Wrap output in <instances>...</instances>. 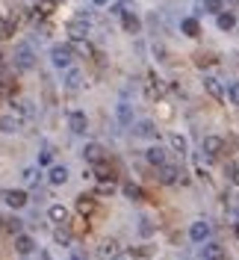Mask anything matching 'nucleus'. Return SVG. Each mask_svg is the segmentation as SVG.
Instances as JSON below:
<instances>
[{
    "label": "nucleus",
    "instance_id": "obj_13",
    "mask_svg": "<svg viewBox=\"0 0 239 260\" xmlns=\"http://www.w3.org/2000/svg\"><path fill=\"white\" fill-rule=\"evenodd\" d=\"M15 251L18 254H24V257L32 254V251H36V240H32L30 234H18L15 237Z\"/></svg>",
    "mask_w": 239,
    "mask_h": 260
},
{
    "label": "nucleus",
    "instance_id": "obj_35",
    "mask_svg": "<svg viewBox=\"0 0 239 260\" xmlns=\"http://www.w3.org/2000/svg\"><path fill=\"white\" fill-rule=\"evenodd\" d=\"M100 192H104V195H110V192H115V186H112V180H110V183H104V186H100Z\"/></svg>",
    "mask_w": 239,
    "mask_h": 260
},
{
    "label": "nucleus",
    "instance_id": "obj_5",
    "mask_svg": "<svg viewBox=\"0 0 239 260\" xmlns=\"http://www.w3.org/2000/svg\"><path fill=\"white\" fill-rule=\"evenodd\" d=\"M86 36H89V18H86V21L77 18V21L68 24V39H71V42H86Z\"/></svg>",
    "mask_w": 239,
    "mask_h": 260
},
{
    "label": "nucleus",
    "instance_id": "obj_10",
    "mask_svg": "<svg viewBox=\"0 0 239 260\" xmlns=\"http://www.w3.org/2000/svg\"><path fill=\"white\" fill-rule=\"evenodd\" d=\"M177 180H180V169H177L175 162H162V166H159V183L172 186Z\"/></svg>",
    "mask_w": 239,
    "mask_h": 260
},
{
    "label": "nucleus",
    "instance_id": "obj_37",
    "mask_svg": "<svg viewBox=\"0 0 239 260\" xmlns=\"http://www.w3.org/2000/svg\"><path fill=\"white\" fill-rule=\"evenodd\" d=\"M36 260H50V254H48V251H39V254H36Z\"/></svg>",
    "mask_w": 239,
    "mask_h": 260
},
{
    "label": "nucleus",
    "instance_id": "obj_4",
    "mask_svg": "<svg viewBox=\"0 0 239 260\" xmlns=\"http://www.w3.org/2000/svg\"><path fill=\"white\" fill-rule=\"evenodd\" d=\"M210 234H213V228H210L204 219H198V222H192V225H189V240H192V243L204 245L210 240Z\"/></svg>",
    "mask_w": 239,
    "mask_h": 260
},
{
    "label": "nucleus",
    "instance_id": "obj_21",
    "mask_svg": "<svg viewBox=\"0 0 239 260\" xmlns=\"http://www.w3.org/2000/svg\"><path fill=\"white\" fill-rule=\"evenodd\" d=\"M21 124H24V121H21L18 115H12V113H9V115H0V130H3V133H15Z\"/></svg>",
    "mask_w": 239,
    "mask_h": 260
},
{
    "label": "nucleus",
    "instance_id": "obj_16",
    "mask_svg": "<svg viewBox=\"0 0 239 260\" xmlns=\"http://www.w3.org/2000/svg\"><path fill=\"white\" fill-rule=\"evenodd\" d=\"M121 30L130 32V36H136V32L142 30V21H139V15H133V12L121 15Z\"/></svg>",
    "mask_w": 239,
    "mask_h": 260
},
{
    "label": "nucleus",
    "instance_id": "obj_33",
    "mask_svg": "<svg viewBox=\"0 0 239 260\" xmlns=\"http://www.w3.org/2000/svg\"><path fill=\"white\" fill-rule=\"evenodd\" d=\"M24 180H27V183H39V172H36V166L24 169Z\"/></svg>",
    "mask_w": 239,
    "mask_h": 260
},
{
    "label": "nucleus",
    "instance_id": "obj_14",
    "mask_svg": "<svg viewBox=\"0 0 239 260\" xmlns=\"http://www.w3.org/2000/svg\"><path fill=\"white\" fill-rule=\"evenodd\" d=\"M48 180L53 183V186H62L65 180H68V166H62V162H56V166H50V172H48Z\"/></svg>",
    "mask_w": 239,
    "mask_h": 260
},
{
    "label": "nucleus",
    "instance_id": "obj_6",
    "mask_svg": "<svg viewBox=\"0 0 239 260\" xmlns=\"http://www.w3.org/2000/svg\"><path fill=\"white\" fill-rule=\"evenodd\" d=\"M32 65H36V53H32L27 45H24V48H18L15 50V68H18V71H30Z\"/></svg>",
    "mask_w": 239,
    "mask_h": 260
},
{
    "label": "nucleus",
    "instance_id": "obj_3",
    "mask_svg": "<svg viewBox=\"0 0 239 260\" xmlns=\"http://www.w3.org/2000/svg\"><path fill=\"white\" fill-rule=\"evenodd\" d=\"M133 133H136L139 139H154V142H157V136H159L157 121H151V118H142V121H136V124H133Z\"/></svg>",
    "mask_w": 239,
    "mask_h": 260
},
{
    "label": "nucleus",
    "instance_id": "obj_39",
    "mask_svg": "<svg viewBox=\"0 0 239 260\" xmlns=\"http://www.w3.org/2000/svg\"><path fill=\"white\" fill-rule=\"evenodd\" d=\"M222 3H224V0H222Z\"/></svg>",
    "mask_w": 239,
    "mask_h": 260
},
{
    "label": "nucleus",
    "instance_id": "obj_2",
    "mask_svg": "<svg viewBox=\"0 0 239 260\" xmlns=\"http://www.w3.org/2000/svg\"><path fill=\"white\" fill-rule=\"evenodd\" d=\"M50 62L56 68H71V45H53L50 48Z\"/></svg>",
    "mask_w": 239,
    "mask_h": 260
},
{
    "label": "nucleus",
    "instance_id": "obj_24",
    "mask_svg": "<svg viewBox=\"0 0 239 260\" xmlns=\"http://www.w3.org/2000/svg\"><path fill=\"white\" fill-rule=\"evenodd\" d=\"M168 142H172L177 154H186V136L183 133H168Z\"/></svg>",
    "mask_w": 239,
    "mask_h": 260
},
{
    "label": "nucleus",
    "instance_id": "obj_26",
    "mask_svg": "<svg viewBox=\"0 0 239 260\" xmlns=\"http://www.w3.org/2000/svg\"><path fill=\"white\" fill-rule=\"evenodd\" d=\"M224 175H227L230 183H236L239 186V162H227V166H224Z\"/></svg>",
    "mask_w": 239,
    "mask_h": 260
},
{
    "label": "nucleus",
    "instance_id": "obj_20",
    "mask_svg": "<svg viewBox=\"0 0 239 260\" xmlns=\"http://www.w3.org/2000/svg\"><path fill=\"white\" fill-rule=\"evenodd\" d=\"M83 157L89 162H100L104 160V145H97V142H89V145L83 148Z\"/></svg>",
    "mask_w": 239,
    "mask_h": 260
},
{
    "label": "nucleus",
    "instance_id": "obj_32",
    "mask_svg": "<svg viewBox=\"0 0 239 260\" xmlns=\"http://www.w3.org/2000/svg\"><path fill=\"white\" fill-rule=\"evenodd\" d=\"M6 231H9V234H21V219H15V216H12V219H6Z\"/></svg>",
    "mask_w": 239,
    "mask_h": 260
},
{
    "label": "nucleus",
    "instance_id": "obj_22",
    "mask_svg": "<svg viewBox=\"0 0 239 260\" xmlns=\"http://www.w3.org/2000/svg\"><path fill=\"white\" fill-rule=\"evenodd\" d=\"M180 32H183V36H189V39H195V36L201 32L198 18H183V21H180Z\"/></svg>",
    "mask_w": 239,
    "mask_h": 260
},
{
    "label": "nucleus",
    "instance_id": "obj_15",
    "mask_svg": "<svg viewBox=\"0 0 239 260\" xmlns=\"http://www.w3.org/2000/svg\"><path fill=\"white\" fill-rule=\"evenodd\" d=\"M48 219L56 228H65V225H68V210H65L62 204H53V207L48 210Z\"/></svg>",
    "mask_w": 239,
    "mask_h": 260
},
{
    "label": "nucleus",
    "instance_id": "obj_25",
    "mask_svg": "<svg viewBox=\"0 0 239 260\" xmlns=\"http://www.w3.org/2000/svg\"><path fill=\"white\" fill-rule=\"evenodd\" d=\"M53 240H56L59 245H71V240H74V237H71V231H68V225H65V228H56Z\"/></svg>",
    "mask_w": 239,
    "mask_h": 260
},
{
    "label": "nucleus",
    "instance_id": "obj_36",
    "mask_svg": "<svg viewBox=\"0 0 239 260\" xmlns=\"http://www.w3.org/2000/svg\"><path fill=\"white\" fill-rule=\"evenodd\" d=\"M74 260H89V254H86V251H80V248H74Z\"/></svg>",
    "mask_w": 239,
    "mask_h": 260
},
{
    "label": "nucleus",
    "instance_id": "obj_31",
    "mask_svg": "<svg viewBox=\"0 0 239 260\" xmlns=\"http://www.w3.org/2000/svg\"><path fill=\"white\" fill-rule=\"evenodd\" d=\"M95 175H97L100 180H107V178L112 180V169L107 166V162H97V166H95Z\"/></svg>",
    "mask_w": 239,
    "mask_h": 260
},
{
    "label": "nucleus",
    "instance_id": "obj_29",
    "mask_svg": "<svg viewBox=\"0 0 239 260\" xmlns=\"http://www.w3.org/2000/svg\"><path fill=\"white\" fill-rule=\"evenodd\" d=\"M201 6H204V12H213V15L222 12V0H201Z\"/></svg>",
    "mask_w": 239,
    "mask_h": 260
},
{
    "label": "nucleus",
    "instance_id": "obj_18",
    "mask_svg": "<svg viewBox=\"0 0 239 260\" xmlns=\"http://www.w3.org/2000/svg\"><path fill=\"white\" fill-rule=\"evenodd\" d=\"M118 251H121V245L115 243V240H104V243H100V248H97V254H100L104 260L118 257Z\"/></svg>",
    "mask_w": 239,
    "mask_h": 260
},
{
    "label": "nucleus",
    "instance_id": "obj_30",
    "mask_svg": "<svg viewBox=\"0 0 239 260\" xmlns=\"http://www.w3.org/2000/svg\"><path fill=\"white\" fill-rule=\"evenodd\" d=\"M77 210L83 213V216H86V213H95V201H92V198H80V201H77Z\"/></svg>",
    "mask_w": 239,
    "mask_h": 260
},
{
    "label": "nucleus",
    "instance_id": "obj_27",
    "mask_svg": "<svg viewBox=\"0 0 239 260\" xmlns=\"http://www.w3.org/2000/svg\"><path fill=\"white\" fill-rule=\"evenodd\" d=\"M224 98H227L230 104H236V107H239V83H230V86H224Z\"/></svg>",
    "mask_w": 239,
    "mask_h": 260
},
{
    "label": "nucleus",
    "instance_id": "obj_19",
    "mask_svg": "<svg viewBox=\"0 0 239 260\" xmlns=\"http://www.w3.org/2000/svg\"><path fill=\"white\" fill-rule=\"evenodd\" d=\"M216 24H219L222 32H230L236 27V15H233V12H219V15H216Z\"/></svg>",
    "mask_w": 239,
    "mask_h": 260
},
{
    "label": "nucleus",
    "instance_id": "obj_9",
    "mask_svg": "<svg viewBox=\"0 0 239 260\" xmlns=\"http://www.w3.org/2000/svg\"><path fill=\"white\" fill-rule=\"evenodd\" d=\"M27 198H30V195L24 192V189H6V192H3L6 207H12V210H21V207L27 204Z\"/></svg>",
    "mask_w": 239,
    "mask_h": 260
},
{
    "label": "nucleus",
    "instance_id": "obj_11",
    "mask_svg": "<svg viewBox=\"0 0 239 260\" xmlns=\"http://www.w3.org/2000/svg\"><path fill=\"white\" fill-rule=\"evenodd\" d=\"M62 86L68 89V92H77L80 86H83V71H80V68H65Z\"/></svg>",
    "mask_w": 239,
    "mask_h": 260
},
{
    "label": "nucleus",
    "instance_id": "obj_7",
    "mask_svg": "<svg viewBox=\"0 0 239 260\" xmlns=\"http://www.w3.org/2000/svg\"><path fill=\"white\" fill-rule=\"evenodd\" d=\"M204 89H207L210 98H216V101H224V83L216 77V74H204Z\"/></svg>",
    "mask_w": 239,
    "mask_h": 260
},
{
    "label": "nucleus",
    "instance_id": "obj_12",
    "mask_svg": "<svg viewBox=\"0 0 239 260\" xmlns=\"http://www.w3.org/2000/svg\"><path fill=\"white\" fill-rule=\"evenodd\" d=\"M201 260H227V251H224V245H219V243H204Z\"/></svg>",
    "mask_w": 239,
    "mask_h": 260
},
{
    "label": "nucleus",
    "instance_id": "obj_34",
    "mask_svg": "<svg viewBox=\"0 0 239 260\" xmlns=\"http://www.w3.org/2000/svg\"><path fill=\"white\" fill-rule=\"evenodd\" d=\"M39 162H42V166H48V162H50V148H45V151L39 154Z\"/></svg>",
    "mask_w": 239,
    "mask_h": 260
},
{
    "label": "nucleus",
    "instance_id": "obj_23",
    "mask_svg": "<svg viewBox=\"0 0 239 260\" xmlns=\"http://www.w3.org/2000/svg\"><path fill=\"white\" fill-rule=\"evenodd\" d=\"M121 192H124V198H130V201H142V186H139V183H133V180L121 186Z\"/></svg>",
    "mask_w": 239,
    "mask_h": 260
},
{
    "label": "nucleus",
    "instance_id": "obj_1",
    "mask_svg": "<svg viewBox=\"0 0 239 260\" xmlns=\"http://www.w3.org/2000/svg\"><path fill=\"white\" fill-rule=\"evenodd\" d=\"M222 151H224V139L222 136H204V142H201V154H204L207 160L222 157Z\"/></svg>",
    "mask_w": 239,
    "mask_h": 260
},
{
    "label": "nucleus",
    "instance_id": "obj_17",
    "mask_svg": "<svg viewBox=\"0 0 239 260\" xmlns=\"http://www.w3.org/2000/svg\"><path fill=\"white\" fill-rule=\"evenodd\" d=\"M145 160L151 162V166H157V169H159V166L165 162V148H162V145H151L148 151H145Z\"/></svg>",
    "mask_w": 239,
    "mask_h": 260
},
{
    "label": "nucleus",
    "instance_id": "obj_38",
    "mask_svg": "<svg viewBox=\"0 0 239 260\" xmlns=\"http://www.w3.org/2000/svg\"><path fill=\"white\" fill-rule=\"evenodd\" d=\"M92 3H95V6H107V3H110V0H92Z\"/></svg>",
    "mask_w": 239,
    "mask_h": 260
},
{
    "label": "nucleus",
    "instance_id": "obj_8",
    "mask_svg": "<svg viewBox=\"0 0 239 260\" xmlns=\"http://www.w3.org/2000/svg\"><path fill=\"white\" fill-rule=\"evenodd\" d=\"M68 127H71V133L83 136V133L89 130V118H86V113H83V110H74V113L68 115Z\"/></svg>",
    "mask_w": 239,
    "mask_h": 260
},
{
    "label": "nucleus",
    "instance_id": "obj_28",
    "mask_svg": "<svg viewBox=\"0 0 239 260\" xmlns=\"http://www.w3.org/2000/svg\"><path fill=\"white\" fill-rule=\"evenodd\" d=\"M130 6H133V0H118V3H112L110 12H115V15H127Z\"/></svg>",
    "mask_w": 239,
    "mask_h": 260
}]
</instances>
